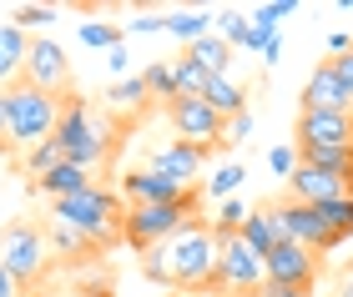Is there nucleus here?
<instances>
[{
    "mask_svg": "<svg viewBox=\"0 0 353 297\" xmlns=\"http://www.w3.org/2000/svg\"><path fill=\"white\" fill-rule=\"evenodd\" d=\"M152 283H167V287H187V292H202L212 287V272H217V237L207 227H182L172 242H162L157 252H147V267Z\"/></svg>",
    "mask_w": 353,
    "mask_h": 297,
    "instance_id": "nucleus-1",
    "label": "nucleus"
},
{
    "mask_svg": "<svg viewBox=\"0 0 353 297\" xmlns=\"http://www.w3.org/2000/svg\"><path fill=\"white\" fill-rule=\"evenodd\" d=\"M51 217H56V222H66V227H76V232L91 237L96 247L121 242V227H126L121 197L111 192V186H86V192H76V197L51 201Z\"/></svg>",
    "mask_w": 353,
    "mask_h": 297,
    "instance_id": "nucleus-2",
    "label": "nucleus"
},
{
    "mask_svg": "<svg viewBox=\"0 0 353 297\" xmlns=\"http://www.w3.org/2000/svg\"><path fill=\"white\" fill-rule=\"evenodd\" d=\"M6 101H10V121H15V146H41L56 136V121H61V96H51V91L30 86L26 76L21 81L6 86Z\"/></svg>",
    "mask_w": 353,
    "mask_h": 297,
    "instance_id": "nucleus-3",
    "label": "nucleus"
},
{
    "mask_svg": "<svg viewBox=\"0 0 353 297\" xmlns=\"http://www.w3.org/2000/svg\"><path fill=\"white\" fill-rule=\"evenodd\" d=\"M197 207H202V197L197 192H187L182 201H172V207H126V227H121V237L137 247V252H157L162 242H172L182 227L197 222Z\"/></svg>",
    "mask_w": 353,
    "mask_h": 297,
    "instance_id": "nucleus-4",
    "label": "nucleus"
},
{
    "mask_svg": "<svg viewBox=\"0 0 353 297\" xmlns=\"http://www.w3.org/2000/svg\"><path fill=\"white\" fill-rule=\"evenodd\" d=\"M217 237V232H212ZM268 283V257L258 252V247H248L243 242V232H228V237H217V272H212V297H222V292H243V297H252Z\"/></svg>",
    "mask_w": 353,
    "mask_h": 297,
    "instance_id": "nucleus-5",
    "label": "nucleus"
},
{
    "mask_svg": "<svg viewBox=\"0 0 353 297\" xmlns=\"http://www.w3.org/2000/svg\"><path fill=\"white\" fill-rule=\"evenodd\" d=\"M0 262L15 283H36L41 267H46V237L36 222H10L0 232Z\"/></svg>",
    "mask_w": 353,
    "mask_h": 297,
    "instance_id": "nucleus-6",
    "label": "nucleus"
},
{
    "mask_svg": "<svg viewBox=\"0 0 353 297\" xmlns=\"http://www.w3.org/2000/svg\"><path fill=\"white\" fill-rule=\"evenodd\" d=\"M268 217H272V227H278V242H298L318 257L328 252V227H323V217H318V207H303V201L283 197V201L268 207Z\"/></svg>",
    "mask_w": 353,
    "mask_h": 297,
    "instance_id": "nucleus-7",
    "label": "nucleus"
},
{
    "mask_svg": "<svg viewBox=\"0 0 353 297\" xmlns=\"http://www.w3.org/2000/svg\"><path fill=\"white\" fill-rule=\"evenodd\" d=\"M167 121H172V131L182 136V142L207 146V151L222 146V126H228V116H217L202 96H176V101L167 106Z\"/></svg>",
    "mask_w": 353,
    "mask_h": 297,
    "instance_id": "nucleus-8",
    "label": "nucleus"
},
{
    "mask_svg": "<svg viewBox=\"0 0 353 297\" xmlns=\"http://www.w3.org/2000/svg\"><path fill=\"white\" fill-rule=\"evenodd\" d=\"M298 146H353V116L343 111H298Z\"/></svg>",
    "mask_w": 353,
    "mask_h": 297,
    "instance_id": "nucleus-9",
    "label": "nucleus"
},
{
    "mask_svg": "<svg viewBox=\"0 0 353 297\" xmlns=\"http://www.w3.org/2000/svg\"><path fill=\"white\" fill-rule=\"evenodd\" d=\"M192 192V186H182V182H172V177H162V171H126L121 177V197L132 201V207H172V201H182Z\"/></svg>",
    "mask_w": 353,
    "mask_h": 297,
    "instance_id": "nucleus-10",
    "label": "nucleus"
},
{
    "mask_svg": "<svg viewBox=\"0 0 353 297\" xmlns=\"http://www.w3.org/2000/svg\"><path fill=\"white\" fill-rule=\"evenodd\" d=\"M26 81L61 96L71 86V66H66V51L56 41H30V56H26Z\"/></svg>",
    "mask_w": 353,
    "mask_h": 297,
    "instance_id": "nucleus-11",
    "label": "nucleus"
},
{
    "mask_svg": "<svg viewBox=\"0 0 353 297\" xmlns=\"http://www.w3.org/2000/svg\"><path fill=\"white\" fill-rule=\"evenodd\" d=\"M303 111H343V116H353V91L339 81V71H333L328 60H318L308 86H303Z\"/></svg>",
    "mask_w": 353,
    "mask_h": 297,
    "instance_id": "nucleus-12",
    "label": "nucleus"
},
{
    "mask_svg": "<svg viewBox=\"0 0 353 297\" xmlns=\"http://www.w3.org/2000/svg\"><path fill=\"white\" fill-rule=\"evenodd\" d=\"M268 277L272 283H293V287H313L318 252H308V247H298V242H278L268 252Z\"/></svg>",
    "mask_w": 353,
    "mask_h": 297,
    "instance_id": "nucleus-13",
    "label": "nucleus"
},
{
    "mask_svg": "<svg viewBox=\"0 0 353 297\" xmlns=\"http://www.w3.org/2000/svg\"><path fill=\"white\" fill-rule=\"evenodd\" d=\"M288 197L303 201V207H323V201L348 197V186H343V177H333V171H318V166L303 162L293 177H288Z\"/></svg>",
    "mask_w": 353,
    "mask_h": 297,
    "instance_id": "nucleus-14",
    "label": "nucleus"
},
{
    "mask_svg": "<svg viewBox=\"0 0 353 297\" xmlns=\"http://www.w3.org/2000/svg\"><path fill=\"white\" fill-rule=\"evenodd\" d=\"M66 106H61V121H56V136L51 142L66 151V162H76V156H81V146H86V136H91V106L81 101V96H61Z\"/></svg>",
    "mask_w": 353,
    "mask_h": 297,
    "instance_id": "nucleus-15",
    "label": "nucleus"
},
{
    "mask_svg": "<svg viewBox=\"0 0 353 297\" xmlns=\"http://www.w3.org/2000/svg\"><path fill=\"white\" fill-rule=\"evenodd\" d=\"M202 162H207V146H192V142H167L162 151H152V171H162V177L182 182V186H192Z\"/></svg>",
    "mask_w": 353,
    "mask_h": 297,
    "instance_id": "nucleus-16",
    "label": "nucleus"
},
{
    "mask_svg": "<svg viewBox=\"0 0 353 297\" xmlns=\"http://www.w3.org/2000/svg\"><path fill=\"white\" fill-rule=\"evenodd\" d=\"M51 201H61V197H76V192H86V186H96L91 182V171L86 166H76V162H66V166H56V171H46V177L36 182Z\"/></svg>",
    "mask_w": 353,
    "mask_h": 297,
    "instance_id": "nucleus-17",
    "label": "nucleus"
},
{
    "mask_svg": "<svg viewBox=\"0 0 353 297\" xmlns=\"http://www.w3.org/2000/svg\"><path fill=\"white\" fill-rule=\"evenodd\" d=\"M207 106H212L217 116H243L248 111V91L237 86V81H228V76H212L207 81V96H202Z\"/></svg>",
    "mask_w": 353,
    "mask_h": 297,
    "instance_id": "nucleus-18",
    "label": "nucleus"
},
{
    "mask_svg": "<svg viewBox=\"0 0 353 297\" xmlns=\"http://www.w3.org/2000/svg\"><path fill=\"white\" fill-rule=\"evenodd\" d=\"M298 156H303L308 166H318V171L343 177V186H348V177H353V146H298Z\"/></svg>",
    "mask_w": 353,
    "mask_h": 297,
    "instance_id": "nucleus-19",
    "label": "nucleus"
},
{
    "mask_svg": "<svg viewBox=\"0 0 353 297\" xmlns=\"http://www.w3.org/2000/svg\"><path fill=\"white\" fill-rule=\"evenodd\" d=\"M26 56H30V41L21 25H0V81H10L15 71H26Z\"/></svg>",
    "mask_w": 353,
    "mask_h": 297,
    "instance_id": "nucleus-20",
    "label": "nucleus"
},
{
    "mask_svg": "<svg viewBox=\"0 0 353 297\" xmlns=\"http://www.w3.org/2000/svg\"><path fill=\"white\" fill-rule=\"evenodd\" d=\"M46 247H51V252H61V257H91V252H101L91 237H81L76 227L56 222V217H51V227H46Z\"/></svg>",
    "mask_w": 353,
    "mask_h": 297,
    "instance_id": "nucleus-21",
    "label": "nucleus"
},
{
    "mask_svg": "<svg viewBox=\"0 0 353 297\" xmlns=\"http://www.w3.org/2000/svg\"><path fill=\"white\" fill-rule=\"evenodd\" d=\"M318 217H323V227H328V252L339 242L353 237V197H339V201H323L318 207Z\"/></svg>",
    "mask_w": 353,
    "mask_h": 297,
    "instance_id": "nucleus-22",
    "label": "nucleus"
},
{
    "mask_svg": "<svg viewBox=\"0 0 353 297\" xmlns=\"http://www.w3.org/2000/svg\"><path fill=\"white\" fill-rule=\"evenodd\" d=\"M187 60H197V66L212 71V76H228V41L222 36H202L197 45H187Z\"/></svg>",
    "mask_w": 353,
    "mask_h": 297,
    "instance_id": "nucleus-23",
    "label": "nucleus"
},
{
    "mask_svg": "<svg viewBox=\"0 0 353 297\" xmlns=\"http://www.w3.org/2000/svg\"><path fill=\"white\" fill-rule=\"evenodd\" d=\"M243 242H248V247H258L263 257L272 252V247H278V227H272V217H268V207H258V212H248V222H243Z\"/></svg>",
    "mask_w": 353,
    "mask_h": 297,
    "instance_id": "nucleus-24",
    "label": "nucleus"
},
{
    "mask_svg": "<svg viewBox=\"0 0 353 297\" xmlns=\"http://www.w3.org/2000/svg\"><path fill=\"white\" fill-rule=\"evenodd\" d=\"M141 81H147V91H152V96H162L167 106L182 96V91H176V66H167V60H152V66L141 71Z\"/></svg>",
    "mask_w": 353,
    "mask_h": 297,
    "instance_id": "nucleus-25",
    "label": "nucleus"
},
{
    "mask_svg": "<svg viewBox=\"0 0 353 297\" xmlns=\"http://www.w3.org/2000/svg\"><path fill=\"white\" fill-rule=\"evenodd\" d=\"M167 30H172L176 41L197 45V41L207 36V15H202V10H176V15H167Z\"/></svg>",
    "mask_w": 353,
    "mask_h": 297,
    "instance_id": "nucleus-26",
    "label": "nucleus"
},
{
    "mask_svg": "<svg viewBox=\"0 0 353 297\" xmlns=\"http://www.w3.org/2000/svg\"><path fill=\"white\" fill-rule=\"evenodd\" d=\"M56 166H66V151H61L56 142H41V146H30L26 151V171H30V177H46V171H56Z\"/></svg>",
    "mask_w": 353,
    "mask_h": 297,
    "instance_id": "nucleus-27",
    "label": "nucleus"
},
{
    "mask_svg": "<svg viewBox=\"0 0 353 297\" xmlns=\"http://www.w3.org/2000/svg\"><path fill=\"white\" fill-rule=\"evenodd\" d=\"M207 81H212V71H202L197 60H176V91L182 96H207Z\"/></svg>",
    "mask_w": 353,
    "mask_h": 297,
    "instance_id": "nucleus-28",
    "label": "nucleus"
},
{
    "mask_svg": "<svg viewBox=\"0 0 353 297\" xmlns=\"http://www.w3.org/2000/svg\"><path fill=\"white\" fill-rule=\"evenodd\" d=\"M147 96H152V91H147V81H141V76H126V81H117V86L106 91L111 106H141Z\"/></svg>",
    "mask_w": 353,
    "mask_h": 297,
    "instance_id": "nucleus-29",
    "label": "nucleus"
},
{
    "mask_svg": "<svg viewBox=\"0 0 353 297\" xmlns=\"http://www.w3.org/2000/svg\"><path fill=\"white\" fill-rule=\"evenodd\" d=\"M81 45H96V51H117V45H121V30L91 21V25H81Z\"/></svg>",
    "mask_w": 353,
    "mask_h": 297,
    "instance_id": "nucleus-30",
    "label": "nucleus"
},
{
    "mask_svg": "<svg viewBox=\"0 0 353 297\" xmlns=\"http://www.w3.org/2000/svg\"><path fill=\"white\" fill-rule=\"evenodd\" d=\"M243 177H248V171L237 166V162H228V166H222L212 182H207V197H222V201H228V197L237 192V182H243Z\"/></svg>",
    "mask_w": 353,
    "mask_h": 297,
    "instance_id": "nucleus-31",
    "label": "nucleus"
},
{
    "mask_svg": "<svg viewBox=\"0 0 353 297\" xmlns=\"http://www.w3.org/2000/svg\"><path fill=\"white\" fill-rule=\"evenodd\" d=\"M217 25H222V41H228V45H248V36H252V21H243L237 10L217 15Z\"/></svg>",
    "mask_w": 353,
    "mask_h": 297,
    "instance_id": "nucleus-32",
    "label": "nucleus"
},
{
    "mask_svg": "<svg viewBox=\"0 0 353 297\" xmlns=\"http://www.w3.org/2000/svg\"><path fill=\"white\" fill-rule=\"evenodd\" d=\"M268 166L278 171V177H293V171L303 166V156H298V142H293V146H272V151H268Z\"/></svg>",
    "mask_w": 353,
    "mask_h": 297,
    "instance_id": "nucleus-33",
    "label": "nucleus"
},
{
    "mask_svg": "<svg viewBox=\"0 0 353 297\" xmlns=\"http://www.w3.org/2000/svg\"><path fill=\"white\" fill-rule=\"evenodd\" d=\"M248 136H252V111L228 116V126H222V146H237V142H248Z\"/></svg>",
    "mask_w": 353,
    "mask_h": 297,
    "instance_id": "nucleus-34",
    "label": "nucleus"
},
{
    "mask_svg": "<svg viewBox=\"0 0 353 297\" xmlns=\"http://www.w3.org/2000/svg\"><path fill=\"white\" fill-rule=\"evenodd\" d=\"M51 21H56L51 6H21V10H15V25H21V30H30V25H51Z\"/></svg>",
    "mask_w": 353,
    "mask_h": 297,
    "instance_id": "nucleus-35",
    "label": "nucleus"
},
{
    "mask_svg": "<svg viewBox=\"0 0 353 297\" xmlns=\"http://www.w3.org/2000/svg\"><path fill=\"white\" fill-rule=\"evenodd\" d=\"M0 151H15V121H10V101L6 96H0Z\"/></svg>",
    "mask_w": 353,
    "mask_h": 297,
    "instance_id": "nucleus-36",
    "label": "nucleus"
},
{
    "mask_svg": "<svg viewBox=\"0 0 353 297\" xmlns=\"http://www.w3.org/2000/svg\"><path fill=\"white\" fill-rule=\"evenodd\" d=\"M308 292H313V287H293V283H272V277H268L252 297H308Z\"/></svg>",
    "mask_w": 353,
    "mask_h": 297,
    "instance_id": "nucleus-37",
    "label": "nucleus"
},
{
    "mask_svg": "<svg viewBox=\"0 0 353 297\" xmlns=\"http://www.w3.org/2000/svg\"><path fill=\"white\" fill-rule=\"evenodd\" d=\"M328 66H333V71H339V81H343V86L353 91V51H343V56H333V60H328Z\"/></svg>",
    "mask_w": 353,
    "mask_h": 297,
    "instance_id": "nucleus-38",
    "label": "nucleus"
},
{
    "mask_svg": "<svg viewBox=\"0 0 353 297\" xmlns=\"http://www.w3.org/2000/svg\"><path fill=\"white\" fill-rule=\"evenodd\" d=\"M132 30H167V15H137Z\"/></svg>",
    "mask_w": 353,
    "mask_h": 297,
    "instance_id": "nucleus-39",
    "label": "nucleus"
},
{
    "mask_svg": "<svg viewBox=\"0 0 353 297\" xmlns=\"http://www.w3.org/2000/svg\"><path fill=\"white\" fill-rule=\"evenodd\" d=\"M15 292H21V283H15V277L6 272V262H0V297H15Z\"/></svg>",
    "mask_w": 353,
    "mask_h": 297,
    "instance_id": "nucleus-40",
    "label": "nucleus"
},
{
    "mask_svg": "<svg viewBox=\"0 0 353 297\" xmlns=\"http://www.w3.org/2000/svg\"><path fill=\"white\" fill-rule=\"evenodd\" d=\"M106 66H111V71H126V45H117V51H106Z\"/></svg>",
    "mask_w": 353,
    "mask_h": 297,
    "instance_id": "nucleus-41",
    "label": "nucleus"
},
{
    "mask_svg": "<svg viewBox=\"0 0 353 297\" xmlns=\"http://www.w3.org/2000/svg\"><path fill=\"white\" fill-rule=\"evenodd\" d=\"M81 297H117V292H111V283H91Z\"/></svg>",
    "mask_w": 353,
    "mask_h": 297,
    "instance_id": "nucleus-42",
    "label": "nucleus"
},
{
    "mask_svg": "<svg viewBox=\"0 0 353 297\" xmlns=\"http://www.w3.org/2000/svg\"><path fill=\"white\" fill-rule=\"evenodd\" d=\"M343 287H353V262H348V272H343Z\"/></svg>",
    "mask_w": 353,
    "mask_h": 297,
    "instance_id": "nucleus-43",
    "label": "nucleus"
},
{
    "mask_svg": "<svg viewBox=\"0 0 353 297\" xmlns=\"http://www.w3.org/2000/svg\"><path fill=\"white\" fill-rule=\"evenodd\" d=\"M222 297H243V292H222Z\"/></svg>",
    "mask_w": 353,
    "mask_h": 297,
    "instance_id": "nucleus-44",
    "label": "nucleus"
},
{
    "mask_svg": "<svg viewBox=\"0 0 353 297\" xmlns=\"http://www.w3.org/2000/svg\"><path fill=\"white\" fill-rule=\"evenodd\" d=\"M343 297H353V287H343Z\"/></svg>",
    "mask_w": 353,
    "mask_h": 297,
    "instance_id": "nucleus-45",
    "label": "nucleus"
},
{
    "mask_svg": "<svg viewBox=\"0 0 353 297\" xmlns=\"http://www.w3.org/2000/svg\"><path fill=\"white\" fill-rule=\"evenodd\" d=\"M187 297H202V292H187Z\"/></svg>",
    "mask_w": 353,
    "mask_h": 297,
    "instance_id": "nucleus-46",
    "label": "nucleus"
}]
</instances>
